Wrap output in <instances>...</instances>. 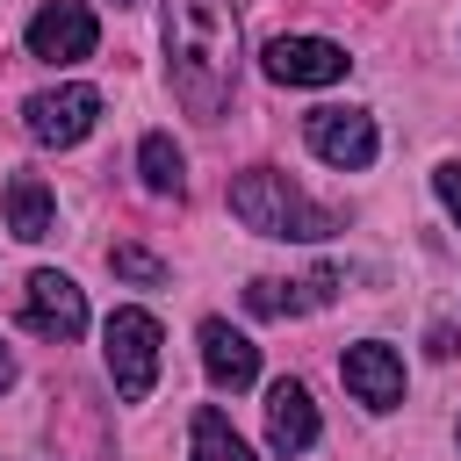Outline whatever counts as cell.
Segmentation results:
<instances>
[{"label": "cell", "instance_id": "2", "mask_svg": "<svg viewBox=\"0 0 461 461\" xmlns=\"http://www.w3.org/2000/svg\"><path fill=\"white\" fill-rule=\"evenodd\" d=\"M230 216L245 230H259V238H295V245H317V238L339 230V216L324 202H310L281 166H245L230 180Z\"/></svg>", "mask_w": 461, "mask_h": 461}, {"label": "cell", "instance_id": "16", "mask_svg": "<svg viewBox=\"0 0 461 461\" xmlns=\"http://www.w3.org/2000/svg\"><path fill=\"white\" fill-rule=\"evenodd\" d=\"M108 267H115V281H137V288H158V281H166V259L144 252V245H115Z\"/></svg>", "mask_w": 461, "mask_h": 461}, {"label": "cell", "instance_id": "10", "mask_svg": "<svg viewBox=\"0 0 461 461\" xmlns=\"http://www.w3.org/2000/svg\"><path fill=\"white\" fill-rule=\"evenodd\" d=\"M267 447H274L281 461L317 447V403H310V389H303V382H288V375L267 389Z\"/></svg>", "mask_w": 461, "mask_h": 461}, {"label": "cell", "instance_id": "18", "mask_svg": "<svg viewBox=\"0 0 461 461\" xmlns=\"http://www.w3.org/2000/svg\"><path fill=\"white\" fill-rule=\"evenodd\" d=\"M454 353H461V346H454V331H447V324H432V360H454Z\"/></svg>", "mask_w": 461, "mask_h": 461}, {"label": "cell", "instance_id": "7", "mask_svg": "<svg viewBox=\"0 0 461 461\" xmlns=\"http://www.w3.org/2000/svg\"><path fill=\"white\" fill-rule=\"evenodd\" d=\"M22 324L36 331V339H79L86 331V295H79V281L72 274H58V267H36L29 281H22Z\"/></svg>", "mask_w": 461, "mask_h": 461}, {"label": "cell", "instance_id": "8", "mask_svg": "<svg viewBox=\"0 0 461 461\" xmlns=\"http://www.w3.org/2000/svg\"><path fill=\"white\" fill-rule=\"evenodd\" d=\"M346 43H331V36H274L267 50H259V72L274 79V86H331V79H346Z\"/></svg>", "mask_w": 461, "mask_h": 461}, {"label": "cell", "instance_id": "5", "mask_svg": "<svg viewBox=\"0 0 461 461\" xmlns=\"http://www.w3.org/2000/svg\"><path fill=\"white\" fill-rule=\"evenodd\" d=\"M29 58H43V65H86L94 58V43H101V22H94V7L86 0H43L36 14H29Z\"/></svg>", "mask_w": 461, "mask_h": 461}, {"label": "cell", "instance_id": "1", "mask_svg": "<svg viewBox=\"0 0 461 461\" xmlns=\"http://www.w3.org/2000/svg\"><path fill=\"white\" fill-rule=\"evenodd\" d=\"M158 43H166V79L173 101L202 122H216L230 108L238 86V7L230 0H166L158 14Z\"/></svg>", "mask_w": 461, "mask_h": 461}, {"label": "cell", "instance_id": "6", "mask_svg": "<svg viewBox=\"0 0 461 461\" xmlns=\"http://www.w3.org/2000/svg\"><path fill=\"white\" fill-rule=\"evenodd\" d=\"M303 137H310V151H317L324 166H339V173H360V166H375V151H382L367 108H310V115H303Z\"/></svg>", "mask_w": 461, "mask_h": 461}, {"label": "cell", "instance_id": "11", "mask_svg": "<svg viewBox=\"0 0 461 461\" xmlns=\"http://www.w3.org/2000/svg\"><path fill=\"white\" fill-rule=\"evenodd\" d=\"M202 367H209V382L216 389H252L259 382V346L245 339V331H230L223 317H202Z\"/></svg>", "mask_w": 461, "mask_h": 461}, {"label": "cell", "instance_id": "12", "mask_svg": "<svg viewBox=\"0 0 461 461\" xmlns=\"http://www.w3.org/2000/svg\"><path fill=\"white\" fill-rule=\"evenodd\" d=\"M0 209H7V230H14L22 245L50 238V223H58V202H50V187H43L36 173H14L7 194H0Z\"/></svg>", "mask_w": 461, "mask_h": 461}, {"label": "cell", "instance_id": "4", "mask_svg": "<svg viewBox=\"0 0 461 461\" xmlns=\"http://www.w3.org/2000/svg\"><path fill=\"white\" fill-rule=\"evenodd\" d=\"M94 122H101V94H94L86 79H65V86H43V94L22 101V130H29V144H43V151L79 144Z\"/></svg>", "mask_w": 461, "mask_h": 461}, {"label": "cell", "instance_id": "9", "mask_svg": "<svg viewBox=\"0 0 461 461\" xmlns=\"http://www.w3.org/2000/svg\"><path fill=\"white\" fill-rule=\"evenodd\" d=\"M339 375H346V389H353L367 411H396V403H403V353H396V346H382V339L346 346Z\"/></svg>", "mask_w": 461, "mask_h": 461}, {"label": "cell", "instance_id": "14", "mask_svg": "<svg viewBox=\"0 0 461 461\" xmlns=\"http://www.w3.org/2000/svg\"><path fill=\"white\" fill-rule=\"evenodd\" d=\"M194 461H252V447L238 439V425L223 411H194V432H187Z\"/></svg>", "mask_w": 461, "mask_h": 461}, {"label": "cell", "instance_id": "13", "mask_svg": "<svg viewBox=\"0 0 461 461\" xmlns=\"http://www.w3.org/2000/svg\"><path fill=\"white\" fill-rule=\"evenodd\" d=\"M137 173H144L151 194H180V187H187V158H180V144H173L166 130H151V137L137 144Z\"/></svg>", "mask_w": 461, "mask_h": 461}, {"label": "cell", "instance_id": "17", "mask_svg": "<svg viewBox=\"0 0 461 461\" xmlns=\"http://www.w3.org/2000/svg\"><path fill=\"white\" fill-rule=\"evenodd\" d=\"M432 187H439V202H447V216L461 223V158H447V166L432 173Z\"/></svg>", "mask_w": 461, "mask_h": 461}, {"label": "cell", "instance_id": "15", "mask_svg": "<svg viewBox=\"0 0 461 461\" xmlns=\"http://www.w3.org/2000/svg\"><path fill=\"white\" fill-rule=\"evenodd\" d=\"M245 310L252 317H295V310H310V295H303V281H252Z\"/></svg>", "mask_w": 461, "mask_h": 461}, {"label": "cell", "instance_id": "20", "mask_svg": "<svg viewBox=\"0 0 461 461\" xmlns=\"http://www.w3.org/2000/svg\"><path fill=\"white\" fill-rule=\"evenodd\" d=\"M115 7H130V0H115Z\"/></svg>", "mask_w": 461, "mask_h": 461}, {"label": "cell", "instance_id": "3", "mask_svg": "<svg viewBox=\"0 0 461 461\" xmlns=\"http://www.w3.org/2000/svg\"><path fill=\"white\" fill-rule=\"evenodd\" d=\"M101 353H108V375H115V396L122 403H144L151 382H158V317L151 310H115L101 324Z\"/></svg>", "mask_w": 461, "mask_h": 461}, {"label": "cell", "instance_id": "19", "mask_svg": "<svg viewBox=\"0 0 461 461\" xmlns=\"http://www.w3.org/2000/svg\"><path fill=\"white\" fill-rule=\"evenodd\" d=\"M14 389V353H7V339H0V396Z\"/></svg>", "mask_w": 461, "mask_h": 461}]
</instances>
